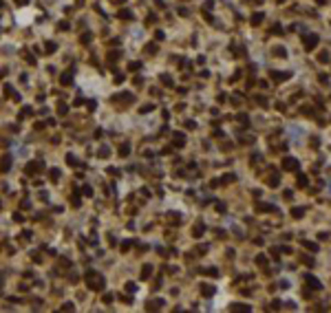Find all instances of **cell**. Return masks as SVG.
<instances>
[{
    "label": "cell",
    "mask_w": 331,
    "mask_h": 313,
    "mask_svg": "<svg viewBox=\"0 0 331 313\" xmlns=\"http://www.w3.org/2000/svg\"><path fill=\"white\" fill-rule=\"evenodd\" d=\"M86 280H88L91 289H99V287H102V276H97L95 271H91V273H88V276H86Z\"/></svg>",
    "instance_id": "cell-1"
}]
</instances>
